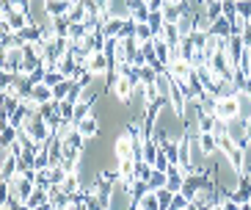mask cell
Returning a JSON list of instances; mask_svg holds the SVG:
<instances>
[{
	"label": "cell",
	"mask_w": 251,
	"mask_h": 210,
	"mask_svg": "<svg viewBox=\"0 0 251 210\" xmlns=\"http://www.w3.org/2000/svg\"><path fill=\"white\" fill-rule=\"evenodd\" d=\"M199 133H213V125H215V113H204L201 111V116H199Z\"/></svg>",
	"instance_id": "obj_23"
},
{
	"label": "cell",
	"mask_w": 251,
	"mask_h": 210,
	"mask_svg": "<svg viewBox=\"0 0 251 210\" xmlns=\"http://www.w3.org/2000/svg\"><path fill=\"white\" fill-rule=\"evenodd\" d=\"M213 33L215 36H232V20L229 17H218L213 23Z\"/></svg>",
	"instance_id": "obj_19"
},
{
	"label": "cell",
	"mask_w": 251,
	"mask_h": 210,
	"mask_svg": "<svg viewBox=\"0 0 251 210\" xmlns=\"http://www.w3.org/2000/svg\"><path fill=\"white\" fill-rule=\"evenodd\" d=\"M240 210H251V202H243V205H240Z\"/></svg>",
	"instance_id": "obj_30"
},
{
	"label": "cell",
	"mask_w": 251,
	"mask_h": 210,
	"mask_svg": "<svg viewBox=\"0 0 251 210\" xmlns=\"http://www.w3.org/2000/svg\"><path fill=\"white\" fill-rule=\"evenodd\" d=\"M133 210H144V208H138V205H133Z\"/></svg>",
	"instance_id": "obj_31"
},
{
	"label": "cell",
	"mask_w": 251,
	"mask_h": 210,
	"mask_svg": "<svg viewBox=\"0 0 251 210\" xmlns=\"http://www.w3.org/2000/svg\"><path fill=\"white\" fill-rule=\"evenodd\" d=\"M20 174V158L3 155V183H11Z\"/></svg>",
	"instance_id": "obj_9"
},
{
	"label": "cell",
	"mask_w": 251,
	"mask_h": 210,
	"mask_svg": "<svg viewBox=\"0 0 251 210\" xmlns=\"http://www.w3.org/2000/svg\"><path fill=\"white\" fill-rule=\"evenodd\" d=\"M199 144H201V150H204L210 158L218 152V138H215L213 133H199Z\"/></svg>",
	"instance_id": "obj_18"
},
{
	"label": "cell",
	"mask_w": 251,
	"mask_h": 210,
	"mask_svg": "<svg viewBox=\"0 0 251 210\" xmlns=\"http://www.w3.org/2000/svg\"><path fill=\"white\" fill-rule=\"evenodd\" d=\"M138 208H144V210H163V205H160V199H157V191H144V194L138 196Z\"/></svg>",
	"instance_id": "obj_10"
},
{
	"label": "cell",
	"mask_w": 251,
	"mask_h": 210,
	"mask_svg": "<svg viewBox=\"0 0 251 210\" xmlns=\"http://www.w3.org/2000/svg\"><path fill=\"white\" fill-rule=\"evenodd\" d=\"M67 177H69V172H67L61 163H58V166H50V185H61Z\"/></svg>",
	"instance_id": "obj_21"
},
{
	"label": "cell",
	"mask_w": 251,
	"mask_h": 210,
	"mask_svg": "<svg viewBox=\"0 0 251 210\" xmlns=\"http://www.w3.org/2000/svg\"><path fill=\"white\" fill-rule=\"evenodd\" d=\"M69 20L72 23H86V17H89V8L83 6V0H72V8H69Z\"/></svg>",
	"instance_id": "obj_16"
},
{
	"label": "cell",
	"mask_w": 251,
	"mask_h": 210,
	"mask_svg": "<svg viewBox=\"0 0 251 210\" xmlns=\"http://www.w3.org/2000/svg\"><path fill=\"white\" fill-rule=\"evenodd\" d=\"M160 39H166L169 45H179V42H182V36H179V28H177V23H166V25H163V33H160Z\"/></svg>",
	"instance_id": "obj_17"
},
{
	"label": "cell",
	"mask_w": 251,
	"mask_h": 210,
	"mask_svg": "<svg viewBox=\"0 0 251 210\" xmlns=\"http://www.w3.org/2000/svg\"><path fill=\"white\" fill-rule=\"evenodd\" d=\"M135 42L138 45H149L152 39H155V33H152V28H149V23H135Z\"/></svg>",
	"instance_id": "obj_15"
},
{
	"label": "cell",
	"mask_w": 251,
	"mask_h": 210,
	"mask_svg": "<svg viewBox=\"0 0 251 210\" xmlns=\"http://www.w3.org/2000/svg\"><path fill=\"white\" fill-rule=\"evenodd\" d=\"M119 177L125 183H133L135 180V158H125V160H119Z\"/></svg>",
	"instance_id": "obj_12"
},
{
	"label": "cell",
	"mask_w": 251,
	"mask_h": 210,
	"mask_svg": "<svg viewBox=\"0 0 251 210\" xmlns=\"http://www.w3.org/2000/svg\"><path fill=\"white\" fill-rule=\"evenodd\" d=\"M30 97L36 100L39 105H42V103H50V100H52V89L47 86V83H36V86L30 89Z\"/></svg>",
	"instance_id": "obj_13"
},
{
	"label": "cell",
	"mask_w": 251,
	"mask_h": 210,
	"mask_svg": "<svg viewBox=\"0 0 251 210\" xmlns=\"http://www.w3.org/2000/svg\"><path fill=\"white\" fill-rule=\"evenodd\" d=\"M243 163H246V172L251 169V141L243 147Z\"/></svg>",
	"instance_id": "obj_28"
},
{
	"label": "cell",
	"mask_w": 251,
	"mask_h": 210,
	"mask_svg": "<svg viewBox=\"0 0 251 210\" xmlns=\"http://www.w3.org/2000/svg\"><path fill=\"white\" fill-rule=\"evenodd\" d=\"M47 191H50V205L55 210H69V205L75 202V196L64 194V191H61V185H50Z\"/></svg>",
	"instance_id": "obj_8"
},
{
	"label": "cell",
	"mask_w": 251,
	"mask_h": 210,
	"mask_svg": "<svg viewBox=\"0 0 251 210\" xmlns=\"http://www.w3.org/2000/svg\"><path fill=\"white\" fill-rule=\"evenodd\" d=\"M215 116L224 122H232V119H240V97H224L215 103Z\"/></svg>",
	"instance_id": "obj_4"
},
{
	"label": "cell",
	"mask_w": 251,
	"mask_h": 210,
	"mask_svg": "<svg viewBox=\"0 0 251 210\" xmlns=\"http://www.w3.org/2000/svg\"><path fill=\"white\" fill-rule=\"evenodd\" d=\"M147 185L152 188V191H160V188H166V185H169V174H166V172H160V169H152V174H149Z\"/></svg>",
	"instance_id": "obj_14"
},
{
	"label": "cell",
	"mask_w": 251,
	"mask_h": 210,
	"mask_svg": "<svg viewBox=\"0 0 251 210\" xmlns=\"http://www.w3.org/2000/svg\"><path fill=\"white\" fill-rule=\"evenodd\" d=\"M226 133H229V122H224V119H218V116H215L213 135H226Z\"/></svg>",
	"instance_id": "obj_27"
},
{
	"label": "cell",
	"mask_w": 251,
	"mask_h": 210,
	"mask_svg": "<svg viewBox=\"0 0 251 210\" xmlns=\"http://www.w3.org/2000/svg\"><path fill=\"white\" fill-rule=\"evenodd\" d=\"M229 138H232L240 150L249 144V133H246V122L243 119H232L229 122Z\"/></svg>",
	"instance_id": "obj_7"
},
{
	"label": "cell",
	"mask_w": 251,
	"mask_h": 210,
	"mask_svg": "<svg viewBox=\"0 0 251 210\" xmlns=\"http://www.w3.org/2000/svg\"><path fill=\"white\" fill-rule=\"evenodd\" d=\"M237 97H240V119L249 122V119H251V97L246 94V91H240Z\"/></svg>",
	"instance_id": "obj_25"
},
{
	"label": "cell",
	"mask_w": 251,
	"mask_h": 210,
	"mask_svg": "<svg viewBox=\"0 0 251 210\" xmlns=\"http://www.w3.org/2000/svg\"><path fill=\"white\" fill-rule=\"evenodd\" d=\"M3 188H8V191H14L17 196H20V199H23V202H28V196L33 194V191H36V180H33V172H28V174H17L14 180L11 183H3Z\"/></svg>",
	"instance_id": "obj_2"
},
{
	"label": "cell",
	"mask_w": 251,
	"mask_h": 210,
	"mask_svg": "<svg viewBox=\"0 0 251 210\" xmlns=\"http://www.w3.org/2000/svg\"><path fill=\"white\" fill-rule=\"evenodd\" d=\"M207 17H210V20H218V17H224V0H210V3H207V11H204Z\"/></svg>",
	"instance_id": "obj_22"
},
{
	"label": "cell",
	"mask_w": 251,
	"mask_h": 210,
	"mask_svg": "<svg viewBox=\"0 0 251 210\" xmlns=\"http://www.w3.org/2000/svg\"><path fill=\"white\" fill-rule=\"evenodd\" d=\"M111 67H113V61H111V55L105 50H94L86 58V69H89L91 75H97V78H108L111 75Z\"/></svg>",
	"instance_id": "obj_3"
},
{
	"label": "cell",
	"mask_w": 251,
	"mask_h": 210,
	"mask_svg": "<svg viewBox=\"0 0 251 210\" xmlns=\"http://www.w3.org/2000/svg\"><path fill=\"white\" fill-rule=\"evenodd\" d=\"M113 155H116L119 160H125V158H135V160H138L141 158V144L135 141L127 130H122V133L113 138Z\"/></svg>",
	"instance_id": "obj_1"
},
{
	"label": "cell",
	"mask_w": 251,
	"mask_h": 210,
	"mask_svg": "<svg viewBox=\"0 0 251 210\" xmlns=\"http://www.w3.org/2000/svg\"><path fill=\"white\" fill-rule=\"evenodd\" d=\"M33 180H36V185H50V166L47 169H36L33 172Z\"/></svg>",
	"instance_id": "obj_26"
},
{
	"label": "cell",
	"mask_w": 251,
	"mask_h": 210,
	"mask_svg": "<svg viewBox=\"0 0 251 210\" xmlns=\"http://www.w3.org/2000/svg\"><path fill=\"white\" fill-rule=\"evenodd\" d=\"M149 11H163V6H166V0H147Z\"/></svg>",
	"instance_id": "obj_29"
},
{
	"label": "cell",
	"mask_w": 251,
	"mask_h": 210,
	"mask_svg": "<svg viewBox=\"0 0 251 210\" xmlns=\"http://www.w3.org/2000/svg\"><path fill=\"white\" fill-rule=\"evenodd\" d=\"M77 133H83L86 138H100V130H102V122H100V116L97 113H91V116H86V119H80L77 125Z\"/></svg>",
	"instance_id": "obj_6"
},
{
	"label": "cell",
	"mask_w": 251,
	"mask_h": 210,
	"mask_svg": "<svg viewBox=\"0 0 251 210\" xmlns=\"http://www.w3.org/2000/svg\"><path fill=\"white\" fill-rule=\"evenodd\" d=\"M125 25H127V20L125 17H111L108 23L102 25V33L108 39H113V36H122V30H125Z\"/></svg>",
	"instance_id": "obj_11"
},
{
	"label": "cell",
	"mask_w": 251,
	"mask_h": 210,
	"mask_svg": "<svg viewBox=\"0 0 251 210\" xmlns=\"http://www.w3.org/2000/svg\"><path fill=\"white\" fill-rule=\"evenodd\" d=\"M61 80H67V78H64V72H61L58 67L47 69V75H45V83H47V86H50V89H55V86H58Z\"/></svg>",
	"instance_id": "obj_24"
},
{
	"label": "cell",
	"mask_w": 251,
	"mask_h": 210,
	"mask_svg": "<svg viewBox=\"0 0 251 210\" xmlns=\"http://www.w3.org/2000/svg\"><path fill=\"white\" fill-rule=\"evenodd\" d=\"M152 169H155L152 163H147V160H141V158H138V160H135V180H144V183H147L149 174H152Z\"/></svg>",
	"instance_id": "obj_20"
},
{
	"label": "cell",
	"mask_w": 251,
	"mask_h": 210,
	"mask_svg": "<svg viewBox=\"0 0 251 210\" xmlns=\"http://www.w3.org/2000/svg\"><path fill=\"white\" fill-rule=\"evenodd\" d=\"M166 72L171 75V80L174 83H185L188 78L193 75V64L188 58H179V61H171L169 67H166Z\"/></svg>",
	"instance_id": "obj_5"
}]
</instances>
